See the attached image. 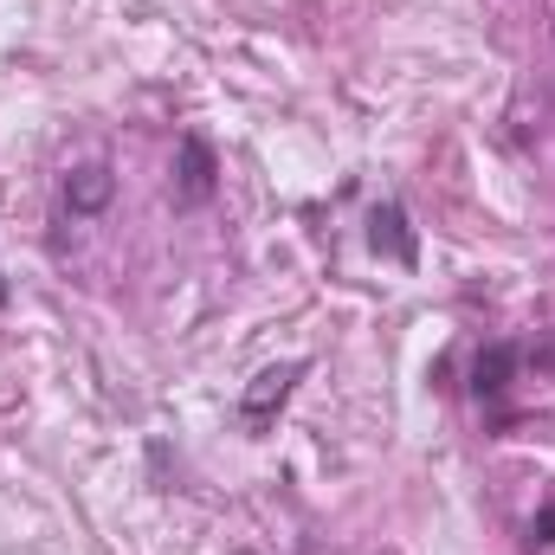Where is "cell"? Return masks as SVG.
Here are the masks:
<instances>
[{"label": "cell", "instance_id": "5b68a950", "mask_svg": "<svg viewBox=\"0 0 555 555\" xmlns=\"http://www.w3.org/2000/svg\"><path fill=\"white\" fill-rule=\"evenodd\" d=\"M530 356V343H491L485 356H478V369H472V395L478 401H498L504 388H511V369Z\"/></svg>", "mask_w": 555, "mask_h": 555}, {"label": "cell", "instance_id": "8992f818", "mask_svg": "<svg viewBox=\"0 0 555 555\" xmlns=\"http://www.w3.org/2000/svg\"><path fill=\"white\" fill-rule=\"evenodd\" d=\"M524 550H555V504H543L524 530Z\"/></svg>", "mask_w": 555, "mask_h": 555}, {"label": "cell", "instance_id": "6da1fadb", "mask_svg": "<svg viewBox=\"0 0 555 555\" xmlns=\"http://www.w3.org/2000/svg\"><path fill=\"white\" fill-rule=\"evenodd\" d=\"M175 201L181 207H201V201H214V188H220V168H214V149L201 137H181L175 142Z\"/></svg>", "mask_w": 555, "mask_h": 555}, {"label": "cell", "instance_id": "52a82bcc", "mask_svg": "<svg viewBox=\"0 0 555 555\" xmlns=\"http://www.w3.org/2000/svg\"><path fill=\"white\" fill-rule=\"evenodd\" d=\"M0 304H7V278H0Z\"/></svg>", "mask_w": 555, "mask_h": 555}, {"label": "cell", "instance_id": "7a4b0ae2", "mask_svg": "<svg viewBox=\"0 0 555 555\" xmlns=\"http://www.w3.org/2000/svg\"><path fill=\"white\" fill-rule=\"evenodd\" d=\"M369 246L388 253L395 266H420V240H414V227H408V207L401 201H382L369 214Z\"/></svg>", "mask_w": 555, "mask_h": 555}, {"label": "cell", "instance_id": "3957f363", "mask_svg": "<svg viewBox=\"0 0 555 555\" xmlns=\"http://www.w3.org/2000/svg\"><path fill=\"white\" fill-rule=\"evenodd\" d=\"M297 375H304V362H284V369H266V375H259V382L246 388V401H240V414H246V426H266V414L291 401Z\"/></svg>", "mask_w": 555, "mask_h": 555}, {"label": "cell", "instance_id": "277c9868", "mask_svg": "<svg viewBox=\"0 0 555 555\" xmlns=\"http://www.w3.org/2000/svg\"><path fill=\"white\" fill-rule=\"evenodd\" d=\"M111 194H117V175H111L104 162H85V168L65 175V207H72V214H104Z\"/></svg>", "mask_w": 555, "mask_h": 555}]
</instances>
